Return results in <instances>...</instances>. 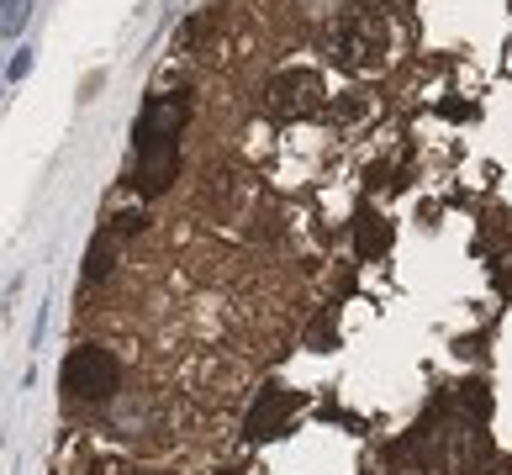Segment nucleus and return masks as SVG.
Segmentation results:
<instances>
[{"label": "nucleus", "instance_id": "f257e3e1", "mask_svg": "<svg viewBox=\"0 0 512 475\" xmlns=\"http://www.w3.org/2000/svg\"><path fill=\"white\" fill-rule=\"evenodd\" d=\"M64 391L74 396V402H111L122 386V365H117V354L101 349V344H85V349H74L64 359Z\"/></svg>", "mask_w": 512, "mask_h": 475}, {"label": "nucleus", "instance_id": "f03ea898", "mask_svg": "<svg viewBox=\"0 0 512 475\" xmlns=\"http://www.w3.org/2000/svg\"><path fill=\"white\" fill-rule=\"evenodd\" d=\"M333 59L354 74H375L386 64V27L381 16H349L333 37Z\"/></svg>", "mask_w": 512, "mask_h": 475}, {"label": "nucleus", "instance_id": "7ed1b4c3", "mask_svg": "<svg viewBox=\"0 0 512 475\" xmlns=\"http://www.w3.org/2000/svg\"><path fill=\"white\" fill-rule=\"evenodd\" d=\"M185 122H191V101L185 95H154L143 106L138 127H132V148H148V143H180Z\"/></svg>", "mask_w": 512, "mask_h": 475}, {"label": "nucleus", "instance_id": "20e7f679", "mask_svg": "<svg viewBox=\"0 0 512 475\" xmlns=\"http://www.w3.org/2000/svg\"><path fill=\"white\" fill-rule=\"evenodd\" d=\"M264 95H270V106L280 117H312V111H322V101H328V90H322V80L312 69H280Z\"/></svg>", "mask_w": 512, "mask_h": 475}, {"label": "nucleus", "instance_id": "39448f33", "mask_svg": "<svg viewBox=\"0 0 512 475\" xmlns=\"http://www.w3.org/2000/svg\"><path fill=\"white\" fill-rule=\"evenodd\" d=\"M175 164H180V143H148L138 148V190L143 196H159V190L169 185V175H175Z\"/></svg>", "mask_w": 512, "mask_h": 475}, {"label": "nucleus", "instance_id": "423d86ee", "mask_svg": "<svg viewBox=\"0 0 512 475\" xmlns=\"http://www.w3.org/2000/svg\"><path fill=\"white\" fill-rule=\"evenodd\" d=\"M291 407H296L291 391H280V386L259 391V402H254V412H249V439H270V433H280V423L291 417Z\"/></svg>", "mask_w": 512, "mask_h": 475}, {"label": "nucleus", "instance_id": "0eeeda50", "mask_svg": "<svg viewBox=\"0 0 512 475\" xmlns=\"http://www.w3.org/2000/svg\"><path fill=\"white\" fill-rule=\"evenodd\" d=\"M111 259H117V238L101 233L96 243H90V254H85V285H96L111 275Z\"/></svg>", "mask_w": 512, "mask_h": 475}, {"label": "nucleus", "instance_id": "6e6552de", "mask_svg": "<svg viewBox=\"0 0 512 475\" xmlns=\"http://www.w3.org/2000/svg\"><path fill=\"white\" fill-rule=\"evenodd\" d=\"M381 249H386V227H381V222H375V217L365 212V217H359V254H365V259H375Z\"/></svg>", "mask_w": 512, "mask_h": 475}, {"label": "nucleus", "instance_id": "1a4fd4ad", "mask_svg": "<svg viewBox=\"0 0 512 475\" xmlns=\"http://www.w3.org/2000/svg\"><path fill=\"white\" fill-rule=\"evenodd\" d=\"M32 6H37V0H11V6H6V16H0V37H16V32H27V22H32Z\"/></svg>", "mask_w": 512, "mask_h": 475}, {"label": "nucleus", "instance_id": "9d476101", "mask_svg": "<svg viewBox=\"0 0 512 475\" xmlns=\"http://www.w3.org/2000/svg\"><path fill=\"white\" fill-rule=\"evenodd\" d=\"M32 64H37V48H16V53H11V64H6V80H11V85H16V80H27Z\"/></svg>", "mask_w": 512, "mask_h": 475}, {"label": "nucleus", "instance_id": "9b49d317", "mask_svg": "<svg viewBox=\"0 0 512 475\" xmlns=\"http://www.w3.org/2000/svg\"><path fill=\"white\" fill-rule=\"evenodd\" d=\"M365 6H391V0H365Z\"/></svg>", "mask_w": 512, "mask_h": 475}, {"label": "nucleus", "instance_id": "f8f14e48", "mask_svg": "<svg viewBox=\"0 0 512 475\" xmlns=\"http://www.w3.org/2000/svg\"><path fill=\"white\" fill-rule=\"evenodd\" d=\"M491 475H512V470H491Z\"/></svg>", "mask_w": 512, "mask_h": 475}, {"label": "nucleus", "instance_id": "ddd939ff", "mask_svg": "<svg viewBox=\"0 0 512 475\" xmlns=\"http://www.w3.org/2000/svg\"><path fill=\"white\" fill-rule=\"evenodd\" d=\"M6 6H11V0H0V11H6Z\"/></svg>", "mask_w": 512, "mask_h": 475}]
</instances>
